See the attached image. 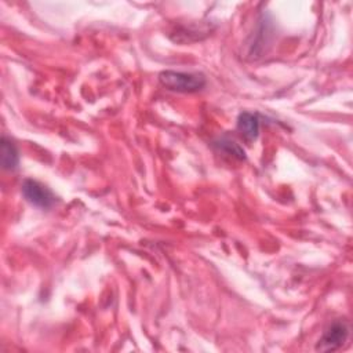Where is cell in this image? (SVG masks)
Masks as SVG:
<instances>
[{
  "label": "cell",
  "mask_w": 353,
  "mask_h": 353,
  "mask_svg": "<svg viewBox=\"0 0 353 353\" xmlns=\"http://www.w3.org/2000/svg\"><path fill=\"white\" fill-rule=\"evenodd\" d=\"M160 83L176 92H196L205 85V77L201 73H188L176 70H164L159 74Z\"/></svg>",
  "instance_id": "6da1fadb"
},
{
  "label": "cell",
  "mask_w": 353,
  "mask_h": 353,
  "mask_svg": "<svg viewBox=\"0 0 353 353\" xmlns=\"http://www.w3.org/2000/svg\"><path fill=\"white\" fill-rule=\"evenodd\" d=\"M349 324L345 320H336L334 321L328 330L323 334L320 338L316 349L321 352H332L339 349L347 339L349 336Z\"/></svg>",
  "instance_id": "7a4b0ae2"
},
{
  "label": "cell",
  "mask_w": 353,
  "mask_h": 353,
  "mask_svg": "<svg viewBox=\"0 0 353 353\" xmlns=\"http://www.w3.org/2000/svg\"><path fill=\"white\" fill-rule=\"evenodd\" d=\"M22 194L36 207L50 208L55 203L54 193L43 183L34 179H25L22 183Z\"/></svg>",
  "instance_id": "3957f363"
},
{
  "label": "cell",
  "mask_w": 353,
  "mask_h": 353,
  "mask_svg": "<svg viewBox=\"0 0 353 353\" xmlns=\"http://www.w3.org/2000/svg\"><path fill=\"white\" fill-rule=\"evenodd\" d=\"M237 130L245 141L256 139L259 134V117L256 113L243 112L237 119Z\"/></svg>",
  "instance_id": "277c9868"
},
{
  "label": "cell",
  "mask_w": 353,
  "mask_h": 353,
  "mask_svg": "<svg viewBox=\"0 0 353 353\" xmlns=\"http://www.w3.org/2000/svg\"><path fill=\"white\" fill-rule=\"evenodd\" d=\"M19 163V154L15 145L7 138H1V165L4 170H14Z\"/></svg>",
  "instance_id": "5b68a950"
},
{
  "label": "cell",
  "mask_w": 353,
  "mask_h": 353,
  "mask_svg": "<svg viewBox=\"0 0 353 353\" xmlns=\"http://www.w3.org/2000/svg\"><path fill=\"white\" fill-rule=\"evenodd\" d=\"M214 148L218 152H221V153H223L229 157H233L236 160H244L245 159L244 149L239 143H236L234 141H232L226 137H222V138H218L216 141H214Z\"/></svg>",
  "instance_id": "8992f818"
}]
</instances>
